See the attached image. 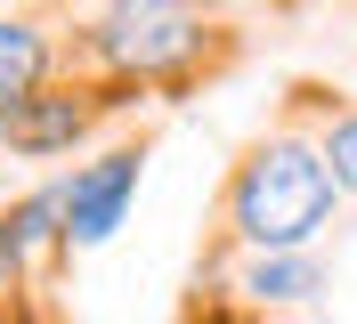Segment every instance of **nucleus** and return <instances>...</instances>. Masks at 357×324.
<instances>
[{
    "mask_svg": "<svg viewBox=\"0 0 357 324\" xmlns=\"http://www.w3.org/2000/svg\"><path fill=\"white\" fill-rule=\"evenodd\" d=\"M325 162H333V187L357 194V114H341V122L325 130Z\"/></svg>",
    "mask_w": 357,
    "mask_h": 324,
    "instance_id": "nucleus-8",
    "label": "nucleus"
},
{
    "mask_svg": "<svg viewBox=\"0 0 357 324\" xmlns=\"http://www.w3.org/2000/svg\"><path fill=\"white\" fill-rule=\"evenodd\" d=\"M333 194L341 187H333L325 146H309V138H268V146H252V162L227 187V219H236V236L252 252H309L317 227L333 219Z\"/></svg>",
    "mask_w": 357,
    "mask_h": 324,
    "instance_id": "nucleus-1",
    "label": "nucleus"
},
{
    "mask_svg": "<svg viewBox=\"0 0 357 324\" xmlns=\"http://www.w3.org/2000/svg\"><path fill=\"white\" fill-rule=\"evenodd\" d=\"M244 292H252L260 308L317 300V292H325V268H317L309 252H252V268H244Z\"/></svg>",
    "mask_w": 357,
    "mask_h": 324,
    "instance_id": "nucleus-5",
    "label": "nucleus"
},
{
    "mask_svg": "<svg viewBox=\"0 0 357 324\" xmlns=\"http://www.w3.org/2000/svg\"><path fill=\"white\" fill-rule=\"evenodd\" d=\"M49 73V41L33 33V24L0 17V106H17V98H33Z\"/></svg>",
    "mask_w": 357,
    "mask_h": 324,
    "instance_id": "nucleus-6",
    "label": "nucleus"
},
{
    "mask_svg": "<svg viewBox=\"0 0 357 324\" xmlns=\"http://www.w3.org/2000/svg\"><path fill=\"white\" fill-rule=\"evenodd\" d=\"M0 276H8V252H0Z\"/></svg>",
    "mask_w": 357,
    "mask_h": 324,
    "instance_id": "nucleus-9",
    "label": "nucleus"
},
{
    "mask_svg": "<svg viewBox=\"0 0 357 324\" xmlns=\"http://www.w3.org/2000/svg\"><path fill=\"white\" fill-rule=\"evenodd\" d=\"M138 194V154H98L89 171H73L66 187V243H106L114 227H122V211H130Z\"/></svg>",
    "mask_w": 357,
    "mask_h": 324,
    "instance_id": "nucleus-3",
    "label": "nucleus"
},
{
    "mask_svg": "<svg viewBox=\"0 0 357 324\" xmlns=\"http://www.w3.org/2000/svg\"><path fill=\"white\" fill-rule=\"evenodd\" d=\"M203 41V24L187 0H114L98 17V57L122 65V73H171L187 65Z\"/></svg>",
    "mask_w": 357,
    "mask_h": 324,
    "instance_id": "nucleus-2",
    "label": "nucleus"
},
{
    "mask_svg": "<svg viewBox=\"0 0 357 324\" xmlns=\"http://www.w3.org/2000/svg\"><path fill=\"white\" fill-rule=\"evenodd\" d=\"M89 122V106H73V98H49V89H33V98H17V106H0V138L17 154H57L73 146Z\"/></svg>",
    "mask_w": 357,
    "mask_h": 324,
    "instance_id": "nucleus-4",
    "label": "nucleus"
},
{
    "mask_svg": "<svg viewBox=\"0 0 357 324\" xmlns=\"http://www.w3.org/2000/svg\"><path fill=\"white\" fill-rule=\"evenodd\" d=\"M57 219H66V187H49V194H33V203H17V211L0 219V252H8V268H17L24 252H33V243H66V227H57Z\"/></svg>",
    "mask_w": 357,
    "mask_h": 324,
    "instance_id": "nucleus-7",
    "label": "nucleus"
}]
</instances>
